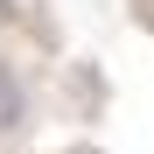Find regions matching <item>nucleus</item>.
Wrapping results in <instances>:
<instances>
[{
	"label": "nucleus",
	"instance_id": "1",
	"mask_svg": "<svg viewBox=\"0 0 154 154\" xmlns=\"http://www.w3.org/2000/svg\"><path fill=\"white\" fill-rule=\"evenodd\" d=\"M21 112H28V91H21V77L0 63V133H14V126H21Z\"/></svg>",
	"mask_w": 154,
	"mask_h": 154
}]
</instances>
